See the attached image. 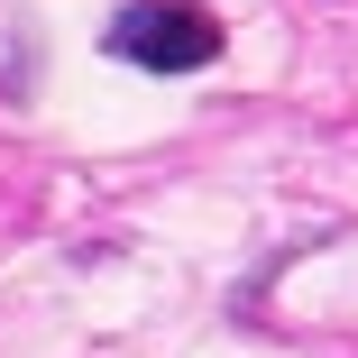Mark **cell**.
<instances>
[{
  "mask_svg": "<svg viewBox=\"0 0 358 358\" xmlns=\"http://www.w3.org/2000/svg\"><path fill=\"white\" fill-rule=\"evenodd\" d=\"M110 55L148 64V74H202L221 55V19L193 10V0H129L110 19Z\"/></svg>",
  "mask_w": 358,
  "mask_h": 358,
  "instance_id": "1",
  "label": "cell"
}]
</instances>
